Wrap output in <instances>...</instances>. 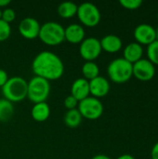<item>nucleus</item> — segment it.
<instances>
[{
  "label": "nucleus",
  "mask_w": 158,
  "mask_h": 159,
  "mask_svg": "<svg viewBox=\"0 0 158 159\" xmlns=\"http://www.w3.org/2000/svg\"><path fill=\"white\" fill-rule=\"evenodd\" d=\"M116 159H135V157L131 155H129V154H125V155H122L120 157H118Z\"/></svg>",
  "instance_id": "c85d7f7f"
},
{
  "label": "nucleus",
  "mask_w": 158,
  "mask_h": 159,
  "mask_svg": "<svg viewBox=\"0 0 158 159\" xmlns=\"http://www.w3.org/2000/svg\"><path fill=\"white\" fill-rule=\"evenodd\" d=\"M38 37L46 45L58 46L65 40L64 28L59 22L47 21L41 25Z\"/></svg>",
  "instance_id": "39448f33"
},
{
  "label": "nucleus",
  "mask_w": 158,
  "mask_h": 159,
  "mask_svg": "<svg viewBox=\"0 0 158 159\" xmlns=\"http://www.w3.org/2000/svg\"><path fill=\"white\" fill-rule=\"evenodd\" d=\"M110 91V83L103 76H97L89 81V92L92 97L97 99L105 97Z\"/></svg>",
  "instance_id": "f8f14e48"
},
{
  "label": "nucleus",
  "mask_w": 158,
  "mask_h": 159,
  "mask_svg": "<svg viewBox=\"0 0 158 159\" xmlns=\"http://www.w3.org/2000/svg\"><path fill=\"white\" fill-rule=\"evenodd\" d=\"M15 19H16V12L13 8L7 7L4 10H2V15H1L2 20L10 24V22H12Z\"/></svg>",
  "instance_id": "393cba45"
},
{
  "label": "nucleus",
  "mask_w": 158,
  "mask_h": 159,
  "mask_svg": "<svg viewBox=\"0 0 158 159\" xmlns=\"http://www.w3.org/2000/svg\"><path fill=\"white\" fill-rule=\"evenodd\" d=\"M78 6L71 1L62 2L58 7V14L63 19H70L76 15Z\"/></svg>",
  "instance_id": "a211bd4d"
},
{
  "label": "nucleus",
  "mask_w": 158,
  "mask_h": 159,
  "mask_svg": "<svg viewBox=\"0 0 158 159\" xmlns=\"http://www.w3.org/2000/svg\"><path fill=\"white\" fill-rule=\"evenodd\" d=\"M82 74L85 79L90 81L100 75V68L94 61H86L82 66Z\"/></svg>",
  "instance_id": "aec40b11"
},
{
  "label": "nucleus",
  "mask_w": 158,
  "mask_h": 159,
  "mask_svg": "<svg viewBox=\"0 0 158 159\" xmlns=\"http://www.w3.org/2000/svg\"><path fill=\"white\" fill-rule=\"evenodd\" d=\"M134 37L140 45H150L156 41V29L147 23L139 24L134 30Z\"/></svg>",
  "instance_id": "9b49d317"
},
{
  "label": "nucleus",
  "mask_w": 158,
  "mask_h": 159,
  "mask_svg": "<svg viewBox=\"0 0 158 159\" xmlns=\"http://www.w3.org/2000/svg\"><path fill=\"white\" fill-rule=\"evenodd\" d=\"M151 157H152V159H158V142L153 146V148H152Z\"/></svg>",
  "instance_id": "cd10ccee"
},
{
  "label": "nucleus",
  "mask_w": 158,
  "mask_h": 159,
  "mask_svg": "<svg viewBox=\"0 0 158 159\" xmlns=\"http://www.w3.org/2000/svg\"><path fill=\"white\" fill-rule=\"evenodd\" d=\"M40 23L34 18L27 17L20 20L19 24V32L20 35L26 39H35L39 35L40 32Z\"/></svg>",
  "instance_id": "9d476101"
},
{
  "label": "nucleus",
  "mask_w": 158,
  "mask_h": 159,
  "mask_svg": "<svg viewBox=\"0 0 158 159\" xmlns=\"http://www.w3.org/2000/svg\"><path fill=\"white\" fill-rule=\"evenodd\" d=\"M11 34V26L9 23L0 19V42L6 41Z\"/></svg>",
  "instance_id": "5701e85b"
},
{
  "label": "nucleus",
  "mask_w": 158,
  "mask_h": 159,
  "mask_svg": "<svg viewBox=\"0 0 158 159\" xmlns=\"http://www.w3.org/2000/svg\"><path fill=\"white\" fill-rule=\"evenodd\" d=\"M7 80H8V75H7V73L5 70L0 69V88H2L7 83Z\"/></svg>",
  "instance_id": "bb28decb"
},
{
  "label": "nucleus",
  "mask_w": 158,
  "mask_h": 159,
  "mask_svg": "<svg viewBox=\"0 0 158 159\" xmlns=\"http://www.w3.org/2000/svg\"><path fill=\"white\" fill-rule=\"evenodd\" d=\"M102 49L108 53H115L122 48V40L115 34H107L102 38Z\"/></svg>",
  "instance_id": "2eb2a0df"
},
{
  "label": "nucleus",
  "mask_w": 158,
  "mask_h": 159,
  "mask_svg": "<svg viewBox=\"0 0 158 159\" xmlns=\"http://www.w3.org/2000/svg\"><path fill=\"white\" fill-rule=\"evenodd\" d=\"M28 82L20 76L8 78L2 87V93L6 100L10 102H19L27 98Z\"/></svg>",
  "instance_id": "f03ea898"
},
{
  "label": "nucleus",
  "mask_w": 158,
  "mask_h": 159,
  "mask_svg": "<svg viewBox=\"0 0 158 159\" xmlns=\"http://www.w3.org/2000/svg\"><path fill=\"white\" fill-rule=\"evenodd\" d=\"M76 15L80 22L87 27H95L101 21V12L96 5L85 2L78 6Z\"/></svg>",
  "instance_id": "423d86ee"
},
{
  "label": "nucleus",
  "mask_w": 158,
  "mask_h": 159,
  "mask_svg": "<svg viewBox=\"0 0 158 159\" xmlns=\"http://www.w3.org/2000/svg\"><path fill=\"white\" fill-rule=\"evenodd\" d=\"M78 103H79V102L74 97H73L72 95L67 96L64 100V106L67 110L76 109L78 106Z\"/></svg>",
  "instance_id": "a878e982"
},
{
  "label": "nucleus",
  "mask_w": 158,
  "mask_h": 159,
  "mask_svg": "<svg viewBox=\"0 0 158 159\" xmlns=\"http://www.w3.org/2000/svg\"><path fill=\"white\" fill-rule=\"evenodd\" d=\"M107 73L113 82L123 84L128 82L133 76L132 64L124 58H117L109 63Z\"/></svg>",
  "instance_id": "7ed1b4c3"
},
{
  "label": "nucleus",
  "mask_w": 158,
  "mask_h": 159,
  "mask_svg": "<svg viewBox=\"0 0 158 159\" xmlns=\"http://www.w3.org/2000/svg\"><path fill=\"white\" fill-rule=\"evenodd\" d=\"M32 70L35 76L50 80L61 78L64 73V64L61 59L51 51H41L32 62Z\"/></svg>",
  "instance_id": "f257e3e1"
},
{
  "label": "nucleus",
  "mask_w": 158,
  "mask_h": 159,
  "mask_svg": "<svg viewBox=\"0 0 158 159\" xmlns=\"http://www.w3.org/2000/svg\"><path fill=\"white\" fill-rule=\"evenodd\" d=\"M101 41L96 37L85 38L79 46V53L86 61H93L102 53Z\"/></svg>",
  "instance_id": "6e6552de"
},
{
  "label": "nucleus",
  "mask_w": 158,
  "mask_h": 159,
  "mask_svg": "<svg viewBox=\"0 0 158 159\" xmlns=\"http://www.w3.org/2000/svg\"><path fill=\"white\" fill-rule=\"evenodd\" d=\"M71 95L74 97L78 102L89 97V81L83 77L75 79L72 84Z\"/></svg>",
  "instance_id": "ddd939ff"
},
{
  "label": "nucleus",
  "mask_w": 158,
  "mask_h": 159,
  "mask_svg": "<svg viewBox=\"0 0 158 159\" xmlns=\"http://www.w3.org/2000/svg\"><path fill=\"white\" fill-rule=\"evenodd\" d=\"M82 119L83 117L77 108L73 110H68L64 116V123L67 127L71 129L77 128L81 124Z\"/></svg>",
  "instance_id": "6ab92c4d"
},
{
  "label": "nucleus",
  "mask_w": 158,
  "mask_h": 159,
  "mask_svg": "<svg viewBox=\"0 0 158 159\" xmlns=\"http://www.w3.org/2000/svg\"><path fill=\"white\" fill-rule=\"evenodd\" d=\"M1 15H2V10H1V8H0V19H1Z\"/></svg>",
  "instance_id": "473e14b6"
},
{
  "label": "nucleus",
  "mask_w": 158,
  "mask_h": 159,
  "mask_svg": "<svg viewBox=\"0 0 158 159\" xmlns=\"http://www.w3.org/2000/svg\"><path fill=\"white\" fill-rule=\"evenodd\" d=\"M64 39L71 44H80L85 39V30L82 25L73 23L64 28Z\"/></svg>",
  "instance_id": "4468645a"
},
{
  "label": "nucleus",
  "mask_w": 158,
  "mask_h": 159,
  "mask_svg": "<svg viewBox=\"0 0 158 159\" xmlns=\"http://www.w3.org/2000/svg\"><path fill=\"white\" fill-rule=\"evenodd\" d=\"M10 4V0H0V8L1 7H6Z\"/></svg>",
  "instance_id": "c756f323"
},
{
  "label": "nucleus",
  "mask_w": 158,
  "mask_h": 159,
  "mask_svg": "<svg viewBox=\"0 0 158 159\" xmlns=\"http://www.w3.org/2000/svg\"><path fill=\"white\" fill-rule=\"evenodd\" d=\"M31 115L34 120L37 122H44L50 116V108L46 102L35 103L31 110Z\"/></svg>",
  "instance_id": "f3484780"
},
{
  "label": "nucleus",
  "mask_w": 158,
  "mask_h": 159,
  "mask_svg": "<svg viewBox=\"0 0 158 159\" xmlns=\"http://www.w3.org/2000/svg\"><path fill=\"white\" fill-rule=\"evenodd\" d=\"M133 75L141 81H149L156 75L155 65L146 59H141L132 64Z\"/></svg>",
  "instance_id": "1a4fd4ad"
},
{
  "label": "nucleus",
  "mask_w": 158,
  "mask_h": 159,
  "mask_svg": "<svg viewBox=\"0 0 158 159\" xmlns=\"http://www.w3.org/2000/svg\"><path fill=\"white\" fill-rule=\"evenodd\" d=\"M50 93V83L47 79L34 76L27 87V98L34 104L45 102Z\"/></svg>",
  "instance_id": "20e7f679"
},
{
  "label": "nucleus",
  "mask_w": 158,
  "mask_h": 159,
  "mask_svg": "<svg viewBox=\"0 0 158 159\" xmlns=\"http://www.w3.org/2000/svg\"><path fill=\"white\" fill-rule=\"evenodd\" d=\"M156 40L158 41V27L156 29Z\"/></svg>",
  "instance_id": "2f4dec72"
},
{
  "label": "nucleus",
  "mask_w": 158,
  "mask_h": 159,
  "mask_svg": "<svg viewBox=\"0 0 158 159\" xmlns=\"http://www.w3.org/2000/svg\"><path fill=\"white\" fill-rule=\"evenodd\" d=\"M14 113V106L12 102L6 99H0V122H7L10 120Z\"/></svg>",
  "instance_id": "412c9836"
},
{
  "label": "nucleus",
  "mask_w": 158,
  "mask_h": 159,
  "mask_svg": "<svg viewBox=\"0 0 158 159\" xmlns=\"http://www.w3.org/2000/svg\"><path fill=\"white\" fill-rule=\"evenodd\" d=\"M91 159H111L109 157L105 156V155H97L95 157H93Z\"/></svg>",
  "instance_id": "7c9ffc66"
},
{
  "label": "nucleus",
  "mask_w": 158,
  "mask_h": 159,
  "mask_svg": "<svg viewBox=\"0 0 158 159\" xmlns=\"http://www.w3.org/2000/svg\"><path fill=\"white\" fill-rule=\"evenodd\" d=\"M157 20H158V13H157Z\"/></svg>",
  "instance_id": "72a5a7b5"
},
{
  "label": "nucleus",
  "mask_w": 158,
  "mask_h": 159,
  "mask_svg": "<svg viewBox=\"0 0 158 159\" xmlns=\"http://www.w3.org/2000/svg\"><path fill=\"white\" fill-rule=\"evenodd\" d=\"M77 109L82 117L89 120H96L102 116L104 108L100 99L89 96L79 102Z\"/></svg>",
  "instance_id": "0eeeda50"
},
{
  "label": "nucleus",
  "mask_w": 158,
  "mask_h": 159,
  "mask_svg": "<svg viewBox=\"0 0 158 159\" xmlns=\"http://www.w3.org/2000/svg\"><path fill=\"white\" fill-rule=\"evenodd\" d=\"M148 59L154 65H158V41H154L147 46Z\"/></svg>",
  "instance_id": "4be33fe9"
},
{
  "label": "nucleus",
  "mask_w": 158,
  "mask_h": 159,
  "mask_svg": "<svg viewBox=\"0 0 158 159\" xmlns=\"http://www.w3.org/2000/svg\"><path fill=\"white\" fill-rule=\"evenodd\" d=\"M120 5L129 10H135L141 7L142 5V0H120Z\"/></svg>",
  "instance_id": "b1692460"
},
{
  "label": "nucleus",
  "mask_w": 158,
  "mask_h": 159,
  "mask_svg": "<svg viewBox=\"0 0 158 159\" xmlns=\"http://www.w3.org/2000/svg\"><path fill=\"white\" fill-rule=\"evenodd\" d=\"M143 48L142 46L138 44L137 42L129 43L126 46L124 49V59L130 62L131 64L137 62L141 59H142Z\"/></svg>",
  "instance_id": "dca6fc26"
}]
</instances>
